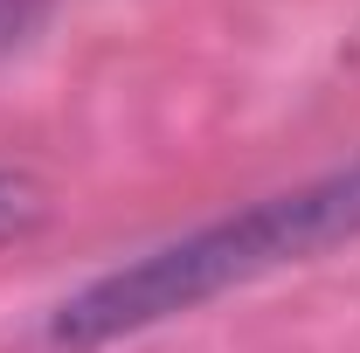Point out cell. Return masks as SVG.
Masks as SVG:
<instances>
[{"label": "cell", "instance_id": "2", "mask_svg": "<svg viewBox=\"0 0 360 353\" xmlns=\"http://www.w3.org/2000/svg\"><path fill=\"white\" fill-rule=\"evenodd\" d=\"M49 215V194L35 187L28 174H7L0 167V243H14V236H35Z\"/></svg>", "mask_w": 360, "mask_h": 353}, {"label": "cell", "instance_id": "1", "mask_svg": "<svg viewBox=\"0 0 360 353\" xmlns=\"http://www.w3.org/2000/svg\"><path fill=\"white\" fill-rule=\"evenodd\" d=\"M340 243H360V160L312 174L284 194H264L222 222H201L174 243L146 250L132 264L77 284L42 319L49 353H104L118 340H139L180 312H201L222 291H243L257 277H277L291 264H312Z\"/></svg>", "mask_w": 360, "mask_h": 353}]
</instances>
